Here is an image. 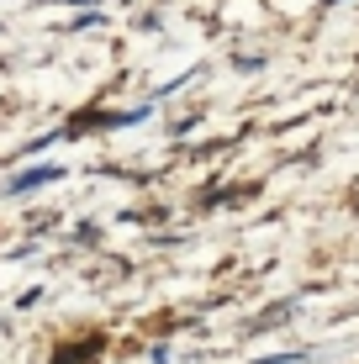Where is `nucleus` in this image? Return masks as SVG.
<instances>
[{
	"instance_id": "obj_1",
	"label": "nucleus",
	"mask_w": 359,
	"mask_h": 364,
	"mask_svg": "<svg viewBox=\"0 0 359 364\" xmlns=\"http://www.w3.org/2000/svg\"><path fill=\"white\" fill-rule=\"evenodd\" d=\"M43 180H53V169H32V174H21L16 191H32V185H43Z\"/></svg>"
}]
</instances>
